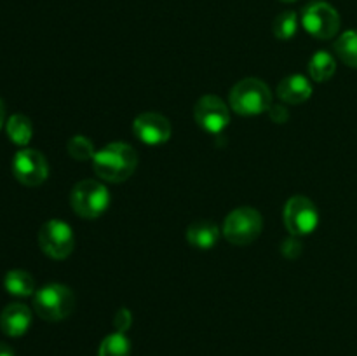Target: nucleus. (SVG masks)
Listing matches in <instances>:
<instances>
[{
    "label": "nucleus",
    "instance_id": "f3484780",
    "mask_svg": "<svg viewBox=\"0 0 357 356\" xmlns=\"http://www.w3.org/2000/svg\"><path fill=\"white\" fill-rule=\"evenodd\" d=\"M337 72V61L328 51H317L309 61V75L316 82H326Z\"/></svg>",
    "mask_w": 357,
    "mask_h": 356
},
{
    "label": "nucleus",
    "instance_id": "bb28decb",
    "mask_svg": "<svg viewBox=\"0 0 357 356\" xmlns=\"http://www.w3.org/2000/svg\"><path fill=\"white\" fill-rule=\"evenodd\" d=\"M282 2H295V0H282Z\"/></svg>",
    "mask_w": 357,
    "mask_h": 356
},
{
    "label": "nucleus",
    "instance_id": "aec40b11",
    "mask_svg": "<svg viewBox=\"0 0 357 356\" xmlns=\"http://www.w3.org/2000/svg\"><path fill=\"white\" fill-rule=\"evenodd\" d=\"M272 31H274V37L279 38V40H289L296 35L298 31V16L293 10H286V13H281L274 20V24H272Z\"/></svg>",
    "mask_w": 357,
    "mask_h": 356
},
{
    "label": "nucleus",
    "instance_id": "393cba45",
    "mask_svg": "<svg viewBox=\"0 0 357 356\" xmlns=\"http://www.w3.org/2000/svg\"><path fill=\"white\" fill-rule=\"evenodd\" d=\"M0 356H16V355H14L10 346H7L6 342H0Z\"/></svg>",
    "mask_w": 357,
    "mask_h": 356
},
{
    "label": "nucleus",
    "instance_id": "9d476101",
    "mask_svg": "<svg viewBox=\"0 0 357 356\" xmlns=\"http://www.w3.org/2000/svg\"><path fill=\"white\" fill-rule=\"evenodd\" d=\"M13 175L20 184L37 187L47 180L49 164L38 150L21 149L13 159Z\"/></svg>",
    "mask_w": 357,
    "mask_h": 356
},
{
    "label": "nucleus",
    "instance_id": "ddd939ff",
    "mask_svg": "<svg viewBox=\"0 0 357 356\" xmlns=\"http://www.w3.org/2000/svg\"><path fill=\"white\" fill-rule=\"evenodd\" d=\"M312 84L302 73L284 77L278 86V98L288 105H302L312 96Z\"/></svg>",
    "mask_w": 357,
    "mask_h": 356
},
{
    "label": "nucleus",
    "instance_id": "7ed1b4c3",
    "mask_svg": "<svg viewBox=\"0 0 357 356\" xmlns=\"http://www.w3.org/2000/svg\"><path fill=\"white\" fill-rule=\"evenodd\" d=\"M33 309L42 320L61 321L75 309V295L68 286L51 283L35 292Z\"/></svg>",
    "mask_w": 357,
    "mask_h": 356
},
{
    "label": "nucleus",
    "instance_id": "4be33fe9",
    "mask_svg": "<svg viewBox=\"0 0 357 356\" xmlns=\"http://www.w3.org/2000/svg\"><path fill=\"white\" fill-rule=\"evenodd\" d=\"M114 323H115V330L126 334L128 328L131 327V313H129L128 309H121L117 313V316H115Z\"/></svg>",
    "mask_w": 357,
    "mask_h": 356
},
{
    "label": "nucleus",
    "instance_id": "0eeeda50",
    "mask_svg": "<svg viewBox=\"0 0 357 356\" xmlns=\"http://www.w3.org/2000/svg\"><path fill=\"white\" fill-rule=\"evenodd\" d=\"M284 225L291 236H309L319 225V212L316 205L305 195H295L288 199L284 206Z\"/></svg>",
    "mask_w": 357,
    "mask_h": 356
},
{
    "label": "nucleus",
    "instance_id": "6ab92c4d",
    "mask_svg": "<svg viewBox=\"0 0 357 356\" xmlns=\"http://www.w3.org/2000/svg\"><path fill=\"white\" fill-rule=\"evenodd\" d=\"M131 342L122 332H114L101 341L98 356H129Z\"/></svg>",
    "mask_w": 357,
    "mask_h": 356
},
{
    "label": "nucleus",
    "instance_id": "20e7f679",
    "mask_svg": "<svg viewBox=\"0 0 357 356\" xmlns=\"http://www.w3.org/2000/svg\"><path fill=\"white\" fill-rule=\"evenodd\" d=\"M110 192L107 185L98 180H82L70 192V205L73 212L86 220L103 215L110 206Z\"/></svg>",
    "mask_w": 357,
    "mask_h": 356
},
{
    "label": "nucleus",
    "instance_id": "a878e982",
    "mask_svg": "<svg viewBox=\"0 0 357 356\" xmlns=\"http://www.w3.org/2000/svg\"><path fill=\"white\" fill-rule=\"evenodd\" d=\"M3 124H6V105L0 100V129L3 128Z\"/></svg>",
    "mask_w": 357,
    "mask_h": 356
},
{
    "label": "nucleus",
    "instance_id": "b1692460",
    "mask_svg": "<svg viewBox=\"0 0 357 356\" xmlns=\"http://www.w3.org/2000/svg\"><path fill=\"white\" fill-rule=\"evenodd\" d=\"M281 250H282V253H284L288 258H295V253H293V251H295V250L302 251V244L296 241V236H291V237H288L284 243H282Z\"/></svg>",
    "mask_w": 357,
    "mask_h": 356
},
{
    "label": "nucleus",
    "instance_id": "423d86ee",
    "mask_svg": "<svg viewBox=\"0 0 357 356\" xmlns=\"http://www.w3.org/2000/svg\"><path fill=\"white\" fill-rule=\"evenodd\" d=\"M38 246L54 260H65L75 248V236L72 227L59 218H51L38 230Z\"/></svg>",
    "mask_w": 357,
    "mask_h": 356
},
{
    "label": "nucleus",
    "instance_id": "5701e85b",
    "mask_svg": "<svg viewBox=\"0 0 357 356\" xmlns=\"http://www.w3.org/2000/svg\"><path fill=\"white\" fill-rule=\"evenodd\" d=\"M268 115H271L272 121L278 122V124H284L289 117V112L284 105H272V107L268 108Z\"/></svg>",
    "mask_w": 357,
    "mask_h": 356
},
{
    "label": "nucleus",
    "instance_id": "f03ea898",
    "mask_svg": "<svg viewBox=\"0 0 357 356\" xmlns=\"http://www.w3.org/2000/svg\"><path fill=\"white\" fill-rule=\"evenodd\" d=\"M229 105L236 114L244 117H253L272 107V91L260 79H243L230 89Z\"/></svg>",
    "mask_w": 357,
    "mask_h": 356
},
{
    "label": "nucleus",
    "instance_id": "2eb2a0df",
    "mask_svg": "<svg viewBox=\"0 0 357 356\" xmlns=\"http://www.w3.org/2000/svg\"><path fill=\"white\" fill-rule=\"evenodd\" d=\"M3 288L7 293L14 297H30L35 295V279L30 272L21 271V269H13L3 276Z\"/></svg>",
    "mask_w": 357,
    "mask_h": 356
},
{
    "label": "nucleus",
    "instance_id": "dca6fc26",
    "mask_svg": "<svg viewBox=\"0 0 357 356\" xmlns=\"http://www.w3.org/2000/svg\"><path fill=\"white\" fill-rule=\"evenodd\" d=\"M6 133L10 142L20 147H24L30 143L31 136H33V126H31V121L26 115L14 114L7 119Z\"/></svg>",
    "mask_w": 357,
    "mask_h": 356
},
{
    "label": "nucleus",
    "instance_id": "9b49d317",
    "mask_svg": "<svg viewBox=\"0 0 357 356\" xmlns=\"http://www.w3.org/2000/svg\"><path fill=\"white\" fill-rule=\"evenodd\" d=\"M132 133L145 145L155 147L162 145L171 138L173 128H171L169 119L164 117V115L155 114V112H145L135 119Z\"/></svg>",
    "mask_w": 357,
    "mask_h": 356
},
{
    "label": "nucleus",
    "instance_id": "412c9836",
    "mask_svg": "<svg viewBox=\"0 0 357 356\" xmlns=\"http://www.w3.org/2000/svg\"><path fill=\"white\" fill-rule=\"evenodd\" d=\"M66 149H68V154L75 161H93L94 154H96L93 142L84 135L72 136L68 145H66Z\"/></svg>",
    "mask_w": 357,
    "mask_h": 356
},
{
    "label": "nucleus",
    "instance_id": "39448f33",
    "mask_svg": "<svg viewBox=\"0 0 357 356\" xmlns=\"http://www.w3.org/2000/svg\"><path fill=\"white\" fill-rule=\"evenodd\" d=\"M264 229V218L260 212L251 206H241L230 212L223 222V236L229 243L246 246L258 239Z\"/></svg>",
    "mask_w": 357,
    "mask_h": 356
},
{
    "label": "nucleus",
    "instance_id": "a211bd4d",
    "mask_svg": "<svg viewBox=\"0 0 357 356\" xmlns=\"http://www.w3.org/2000/svg\"><path fill=\"white\" fill-rule=\"evenodd\" d=\"M335 52L345 65L357 68V30H347L335 40Z\"/></svg>",
    "mask_w": 357,
    "mask_h": 356
},
{
    "label": "nucleus",
    "instance_id": "f8f14e48",
    "mask_svg": "<svg viewBox=\"0 0 357 356\" xmlns=\"http://www.w3.org/2000/svg\"><path fill=\"white\" fill-rule=\"evenodd\" d=\"M31 325V309L26 304L13 302L0 313V330L7 337H21Z\"/></svg>",
    "mask_w": 357,
    "mask_h": 356
},
{
    "label": "nucleus",
    "instance_id": "6e6552de",
    "mask_svg": "<svg viewBox=\"0 0 357 356\" xmlns=\"http://www.w3.org/2000/svg\"><path fill=\"white\" fill-rule=\"evenodd\" d=\"M302 24L314 38L330 40L340 30V14L328 2H312L303 9Z\"/></svg>",
    "mask_w": 357,
    "mask_h": 356
},
{
    "label": "nucleus",
    "instance_id": "4468645a",
    "mask_svg": "<svg viewBox=\"0 0 357 356\" xmlns=\"http://www.w3.org/2000/svg\"><path fill=\"white\" fill-rule=\"evenodd\" d=\"M222 230L213 220H195L187 229V241L197 250H211L216 246Z\"/></svg>",
    "mask_w": 357,
    "mask_h": 356
},
{
    "label": "nucleus",
    "instance_id": "1a4fd4ad",
    "mask_svg": "<svg viewBox=\"0 0 357 356\" xmlns=\"http://www.w3.org/2000/svg\"><path fill=\"white\" fill-rule=\"evenodd\" d=\"M194 119L202 131L222 135L230 124V110L225 101L216 94H204L194 107Z\"/></svg>",
    "mask_w": 357,
    "mask_h": 356
},
{
    "label": "nucleus",
    "instance_id": "f257e3e1",
    "mask_svg": "<svg viewBox=\"0 0 357 356\" xmlns=\"http://www.w3.org/2000/svg\"><path fill=\"white\" fill-rule=\"evenodd\" d=\"M138 166V154L129 143L114 142L96 150L93 157V170L101 180L110 184L126 181Z\"/></svg>",
    "mask_w": 357,
    "mask_h": 356
}]
</instances>
